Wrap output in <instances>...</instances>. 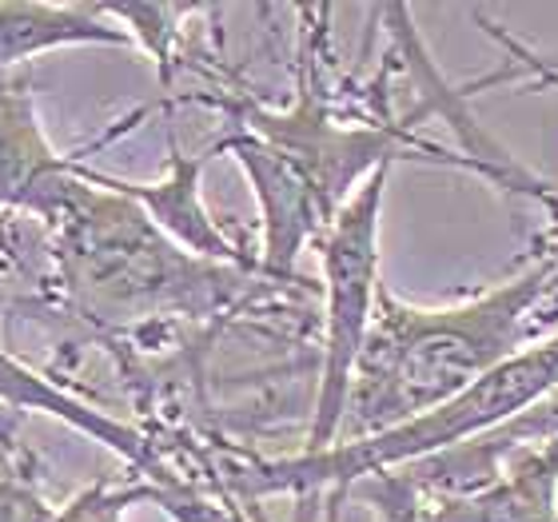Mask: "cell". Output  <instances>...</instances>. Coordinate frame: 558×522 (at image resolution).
<instances>
[{
    "label": "cell",
    "mask_w": 558,
    "mask_h": 522,
    "mask_svg": "<svg viewBox=\"0 0 558 522\" xmlns=\"http://www.w3.org/2000/svg\"><path fill=\"white\" fill-rule=\"evenodd\" d=\"M216 151H232L235 163L252 180V192L259 199L264 216V259L259 271L279 283L295 279V259L312 240H319L327 228V216L315 199L312 184L300 175V168L276 151L268 139L252 136L247 129L232 132L216 144Z\"/></svg>",
    "instance_id": "cell-6"
},
{
    "label": "cell",
    "mask_w": 558,
    "mask_h": 522,
    "mask_svg": "<svg viewBox=\"0 0 558 522\" xmlns=\"http://www.w3.org/2000/svg\"><path fill=\"white\" fill-rule=\"evenodd\" d=\"M76 187V163L45 144L24 88L0 81V204H21L57 223Z\"/></svg>",
    "instance_id": "cell-8"
},
{
    "label": "cell",
    "mask_w": 558,
    "mask_h": 522,
    "mask_svg": "<svg viewBox=\"0 0 558 522\" xmlns=\"http://www.w3.org/2000/svg\"><path fill=\"white\" fill-rule=\"evenodd\" d=\"M136 499H163V490L156 487H132V490H88L76 502H69L57 514V522H120L124 507Z\"/></svg>",
    "instance_id": "cell-12"
},
{
    "label": "cell",
    "mask_w": 558,
    "mask_h": 522,
    "mask_svg": "<svg viewBox=\"0 0 558 522\" xmlns=\"http://www.w3.org/2000/svg\"><path fill=\"white\" fill-rule=\"evenodd\" d=\"M391 168H379L372 180L339 208V216L315 240L319 264H324V367H319V391H315L312 427L303 451H327L339 442V430L348 423L355 367L367 348L379 303V211H384Z\"/></svg>",
    "instance_id": "cell-4"
},
{
    "label": "cell",
    "mask_w": 558,
    "mask_h": 522,
    "mask_svg": "<svg viewBox=\"0 0 558 522\" xmlns=\"http://www.w3.org/2000/svg\"><path fill=\"white\" fill-rule=\"evenodd\" d=\"M558 387V331L538 339L535 348L519 351L514 360L483 375L463 394L430 406L423 415L403 418L396 427H384L375 435L339 439L327 451H303L291 459H264L235 471V487L264 499V495H307L319 487L348 490L360 478H372L391 466L427 463L430 454L447 447H463L478 439L483 430H495L511 418L526 415L531 406Z\"/></svg>",
    "instance_id": "cell-3"
},
{
    "label": "cell",
    "mask_w": 558,
    "mask_h": 522,
    "mask_svg": "<svg viewBox=\"0 0 558 522\" xmlns=\"http://www.w3.org/2000/svg\"><path fill=\"white\" fill-rule=\"evenodd\" d=\"M423 522H558V435L543 439L511 475L435 502Z\"/></svg>",
    "instance_id": "cell-10"
},
{
    "label": "cell",
    "mask_w": 558,
    "mask_h": 522,
    "mask_svg": "<svg viewBox=\"0 0 558 522\" xmlns=\"http://www.w3.org/2000/svg\"><path fill=\"white\" fill-rule=\"evenodd\" d=\"M0 403L12 406V411H33V415H48L57 423H69L72 430L88 435L93 442L108 447L112 454H120L124 463L132 466H151L148 439L140 435L136 427L112 418L100 406L84 403L72 391H64L60 384H52L48 375H40L36 367L21 363L16 355L0 348Z\"/></svg>",
    "instance_id": "cell-9"
},
{
    "label": "cell",
    "mask_w": 558,
    "mask_h": 522,
    "mask_svg": "<svg viewBox=\"0 0 558 522\" xmlns=\"http://www.w3.org/2000/svg\"><path fill=\"white\" fill-rule=\"evenodd\" d=\"M211 156H216V144H211L208 151H199V156H184L180 144L172 139L168 175L156 180V184H136V180L93 172V168H84V163H76V175H81L84 184L108 187V192H117V196L140 204L144 216H148L168 240H175V244L184 247V252H192V256H199V259H211V264L235 267L240 264V252H235L232 240L216 228V220H211L208 208H204V199H199V175H204Z\"/></svg>",
    "instance_id": "cell-7"
},
{
    "label": "cell",
    "mask_w": 558,
    "mask_h": 522,
    "mask_svg": "<svg viewBox=\"0 0 558 522\" xmlns=\"http://www.w3.org/2000/svg\"><path fill=\"white\" fill-rule=\"evenodd\" d=\"M555 279V259H538L495 291L451 307H411L379 288L372 336L348 403V418L360 435H375L447 403L526 351V324Z\"/></svg>",
    "instance_id": "cell-1"
},
{
    "label": "cell",
    "mask_w": 558,
    "mask_h": 522,
    "mask_svg": "<svg viewBox=\"0 0 558 522\" xmlns=\"http://www.w3.org/2000/svg\"><path fill=\"white\" fill-rule=\"evenodd\" d=\"M57 514L33 487L0 471V522H57Z\"/></svg>",
    "instance_id": "cell-13"
},
{
    "label": "cell",
    "mask_w": 558,
    "mask_h": 522,
    "mask_svg": "<svg viewBox=\"0 0 558 522\" xmlns=\"http://www.w3.org/2000/svg\"><path fill=\"white\" fill-rule=\"evenodd\" d=\"M244 129L252 136L268 139L271 148L283 151L300 175L312 184L319 208H324L327 223L336 220L339 208L348 204L363 187V180H372L379 168H391L396 160H435V163H459L478 172L475 163L463 156L435 148L427 139L411 136V124H336L324 100H315L312 93L303 96L300 105L288 112H264V108H247Z\"/></svg>",
    "instance_id": "cell-5"
},
{
    "label": "cell",
    "mask_w": 558,
    "mask_h": 522,
    "mask_svg": "<svg viewBox=\"0 0 558 522\" xmlns=\"http://www.w3.org/2000/svg\"><path fill=\"white\" fill-rule=\"evenodd\" d=\"M72 45H132V36L93 4H0V69Z\"/></svg>",
    "instance_id": "cell-11"
},
{
    "label": "cell",
    "mask_w": 558,
    "mask_h": 522,
    "mask_svg": "<svg viewBox=\"0 0 558 522\" xmlns=\"http://www.w3.org/2000/svg\"><path fill=\"white\" fill-rule=\"evenodd\" d=\"M60 256L88 312L112 319H144V315H204L223 307L244 288L235 267L199 259L175 247L140 204L84 184L60 211Z\"/></svg>",
    "instance_id": "cell-2"
},
{
    "label": "cell",
    "mask_w": 558,
    "mask_h": 522,
    "mask_svg": "<svg viewBox=\"0 0 558 522\" xmlns=\"http://www.w3.org/2000/svg\"><path fill=\"white\" fill-rule=\"evenodd\" d=\"M478 24H483V28H487V36H495V40H499L502 48H511V57H519V64H526V69L535 72L538 81L543 84H550V88H555L558 93V69L555 64H550V60H543V57H535V52H531V48L526 45H519V40H514V36H507L499 28V24H490L487 16H478Z\"/></svg>",
    "instance_id": "cell-14"
}]
</instances>
